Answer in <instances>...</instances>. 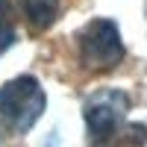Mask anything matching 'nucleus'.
Returning <instances> with one entry per match:
<instances>
[{"instance_id":"nucleus-4","label":"nucleus","mask_w":147,"mask_h":147,"mask_svg":"<svg viewBox=\"0 0 147 147\" xmlns=\"http://www.w3.org/2000/svg\"><path fill=\"white\" fill-rule=\"evenodd\" d=\"M24 15H27L30 27L35 32H44L53 27V21L59 15V0H18Z\"/></svg>"},{"instance_id":"nucleus-1","label":"nucleus","mask_w":147,"mask_h":147,"mask_svg":"<svg viewBox=\"0 0 147 147\" xmlns=\"http://www.w3.org/2000/svg\"><path fill=\"white\" fill-rule=\"evenodd\" d=\"M129 97L121 88H97L85 97L82 118L91 147H138L147 136L144 127L127 124Z\"/></svg>"},{"instance_id":"nucleus-6","label":"nucleus","mask_w":147,"mask_h":147,"mask_svg":"<svg viewBox=\"0 0 147 147\" xmlns=\"http://www.w3.org/2000/svg\"><path fill=\"white\" fill-rule=\"evenodd\" d=\"M41 147H65V144L59 141V136H56V132H50V136H47V141H44Z\"/></svg>"},{"instance_id":"nucleus-2","label":"nucleus","mask_w":147,"mask_h":147,"mask_svg":"<svg viewBox=\"0 0 147 147\" xmlns=\"http://www.w3.org/2000/svg\"><path fill=\"white\" fill-rule=\"evenodd\" d=\"M47 106V97L35 77H15L0 88V141L24 136L35 127Z\"/></svg>"},{"instance_id":"nucleus-3","label":"nucleus","mask_w":147,"mask_h":147,"mask_svg":"<svg viewBox=\"0 0 147 147\" xmlns=\"http://www.w3.org/2000/svg\"><path fill=\"white\" fill-rule=\"evenodd\" d=\"M80 62L85 71H112L124 59V41L109 18H94L77 32Z\"/></svg>"},{"instance_id":"nucleus-5","label":"nucleus","mask_w":147,"mask_h":147,"mask_svg":"<svg viewBox=\"0 0 147 147\" xmlns=\"http://www.w3.org/2000/svg\"><path fill=\"white\" fill-rule=\"evenodd\" d=\"M15 44V27H12V3L0 0V53Z\"/></svg>"}]
</instances>
